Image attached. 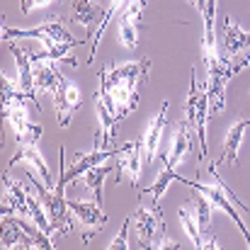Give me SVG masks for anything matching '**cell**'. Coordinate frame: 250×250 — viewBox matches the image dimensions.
Here are the masks:
<instances>
[{"label": "cell", "mask_w": 250, "mask_h": 250, "mask_svg": "<svg viewBox=\"0 0 250 250\" xmlns=\"http://www.w3.org/2000/svg\"><path fill=\"white\" fill-rule=\"evenodd\" d=\"M250 49V32L243 29L233 17L224 22V56H236Z\"/></svg>", "instance_id": "obj_18"}, {"label": "cell", "mask_w": 250, "mask_h": 250, "mask_svg": "<svg viewBox=\"0 0 250 250\" xmlns=\"http://www.w3.org/2000/svg\"><path fill=\"white\" fill-rule=\"evenodd\" d=\"M95 112H97V134H95V148H114V134L119 119L112 114L109 104L100 92H95Z\"/></svg>", "instance_id": "obj_12"}, {"label": "cell", "mask_w": 250, "mask_h": 250, "mask_svg": "<svg viewBox=\"0 0 250 250\" xmlns=\"http://www.w3.org/2000/svg\"><path fill=\"white\" fill-rule=\"evenodd\" d=\"M151 248H172V250H177L180 246H177L175 241H170V238L166 236V231H163V236H161L158 241H153V246H151Z\"/></svg>", "instance_id": "obj_31"}, {"label": "cell", "mask_w": 250, "mask_h": 250, "mask_svg": "<svg viewBox=\"0 0 250 250\" xmlns=\"http://www.w3.org/2000/svg\"><path fill=\"white\" fill-rule=\"evenodd\" d=\"M39 39L42 44H61V42H78L71 37V32L66 29L61 17L46 20L32 29H12V27H2V39Z\"/></svg>", "instance_id": "obj_4"}, {"label": "cell", "mask_w": 250, "mask_h": 250, "mask_svg": "<svg viewBox=\"0 0 250 250\" xmlns=\"http://www.w3.org/2000/svg\"><path fill=\"white\" fill-rule=\"evenodd\" d=\"M129 224H131V216L122 224V229H119V233H117V238L107 246L109 250H126L129 248V243H126V233H129Z\"/></svg>", "instance_id": "obj_29"}, {"label": "cell", "mask_w": 250, "mask_h": 250, "mask_svg": "<svg viewBox=\"0 0 250 250\" xmlns=\"http://www.w3.org/2000/svg\"><path fill=\"white\" fill-rule=\"evenodd\" d=\"M27 192L17 180L7 177V170L2 172V216L5 214H17L27 216Z\"/></svg>", "instance_id": "obj_14"}, {"label": "cell", "mask_w": 250, "mask_h": 250, "mask_svg": "<svg viewBox=\"0 0 250 250\" xmlns=\"http://www.w3.org/2000/svg\"><path fill=\"white\" fill-rule=\"evenodd\" d=\"M49 2H56V0H20V10L27 15V12H32L34 7H42V5H49Z\"/></svg>", "instance_id": "obj_30"}, {"label": "cell", "mask_w": 250, "mask_h": 250, "mask_svg": "<svg viewBox=\"0 0 250 250\" xmlns=\"http://www.w3.org/2000/svg\"><path fill=\"white\" fill-rule=\"evenodd\" d=\"M148 68H151L148 59L129 61V63H107L100 68L97 92L104 97V102L109 104L112 114L119 122L139 107V92L148 78Z\"/></svg>", "instance_id": "obj_1"}, {"label": "cell", "mask_w": 250, "mask_h": 250, "mask_svg": "<svg viewBox=\"0 0 250 250\" xmlns=\"http://www.w3.org/2000/svg\"><path fill=\"white\" fill-rule=\"evenodd\" d=\"M81 44H85V39H78V42H61V44H44L42 49L29 51V56H32L34 63H37V61H61V59H68L71 66H78V61L71 56V49H73V46H81Z\"/></svg>", "instance_id": "obj_21"}, {"label": "cell", "mask_w": 250, "mask_h": 250, "mask_svg": "<svg viewBox=\"0 0 250 250\" xmlns=\"http://www.w3.org/2000/svg\"><path fill=\"white\" fill-rule=\"evenodd\" d=\"M27 177L32 182V189L37 192V197L42 199L49 219H51V226H54V233H71V207H68V199L63 197V189H66V177L63 172L59 175V182L51 187H42V182L37 180V172L32 167H27Z\"/></svg>", "instance_id": "obj_2"}, {"label": "cell", "mask_w": 250, "mask_h": 250, "mask_svg": "<svg viewBox=\"0 0 250 250\" xmlns=\"http://www.w3.org/2000/svg\"><path fill=\"white\" fill-rule=\"evenodd\" d=\"M189 146H192V126L187 124V119L185 122H180L177 124V129H175V136H172V148H170V156H167V163L175 167L185 156H187V151H189Z\"/></svg>", "instance_id": "obj_24"}, {"label": "cell", "mask_w": 250, "mask_h": 250, "mask_svg": "<svg viewBox=\"0 0 250 250\" xmlns=\"http://www.w3.org/2000/svg\"><path fill=\"white\" fill-rule=\"evenodd\" d=\"M42 134H44V129L39 124H32L29 122L20 131H15V139H17V146H37L39 139H42Z\"/></svg>", "instance_id": "obj_28"}, {"label": "cell", "mask_w": 250, "mask_h": 250, "mask_svg": "<svg viewBox=\"0 0 250 250\" xmlns=\"http://www.w3.org/2000/svg\"><path fill=\"white\" fill-rule=\"evenodd\" d=\"M131 224L136 226L139 246H141V248H151L156 233L166 229L163 209H161V207H153V209H144V207H139V209L134 211V216H131Z\"/></svg>", "instance_id": "obj_8"}, {"label": "cell", "mask_w": 250, "mask_h": 250, "mask_svg": "<svg viewBox=\"0 0 250 250\" xmlns=\"http://www.w3.org/2000/svg\"><path fill=\"white\" fill-rule=\"evenodd\" d=\"M182 185H192L199 194H204L214 207H219V209H224L231 219H233V224L241 229V233H243V238H246V246L250 248V233L248 229H246V224H243V219H241V214L236 211V207H233V202H231V197L219 187V185H202V182H194V180H182Z\"/></svg>", "instance_id": "obj_9"}, {"label": "cell", "mask_w": 250, "mask_h": 250, "mask_svg": "<svg viewBox=\"0 0 250 250\" xmlns=\"http://www.w3.org/2000/svg\"><path fill=\"white\" fill-rule=\"evenodd\" d=\"M187 2H192V5L197 7V12L204 15V10H207V0H187Z\"/></svg>", "instance_id": "obj_32"}, {"label": "cell", "mask_w": 250, "mask_h": 250, "mask_svg": "<svg viewBox=\"0 0 250 250\" xmlns=\"http://www.w3.org/2000/svg\"><path fill=\"white\" fill-rule=\"evenodd\" d=\"M2 248H22V250H32L37 248L34 238L20 226L15 214H5L2 216Z\"/></svg>", "instance_id": "obj_16"}, {"label": "cell", "mask_w": 250, "mask_h": 250, "mask_svg": "<svg viewBox=\"0 0 250 250\" xmlns=\"http://www.w3.org/2000/svg\"><path fill=\"white\" fill-rule=\"evenodd\" d=\"M246 126H250V119H243V122L231 124V129L226 131V139H224V151H221V158H219V163H214V166H221V163L238 166V153H241V141H243Z\"/></svg>", "instance_id": "obj_19"}, {"label": "cell", "mask_w": 250, "mask_h": 250, "mask_svg": "<svg viewBox=\"0 0 250 250\" xmlns=\"http://www.w3.org/2000/svg\"><path fill=\"white\" fill-rule=\"evenodd\" d=\"M177 216H180V221H182V226H185L187 236L192 238L194 248H214V250L221 248V246L216 243V238H214V236H211V238H207V236L202 233V229H199V224H197V219H194V211H192V209H180V211H177Z\"/></svg>", "instance_id": "obj_23"}, {"label": "cell", "mask_w": 250, "mask_h": 250, "mask_svg": "<svg viewBox=\"0 0 250 250\" xmlns=\"http://www.w3.org/2000/svg\"><path fill=\"white\" fill-rule=\"evenodd\" d=\"M144 7H146V0H129L126 7L117 15L119 42H122L129 51L139 49V22H141Z\"/></svg>", "instance_id": "obj_6"}, {"label": "cell", "mask_w": 250, "mask_h": 250, "mask_svg": "<svg viewBox=\"0 0 250 250\" xmlns=\"http://www.w3.org/2000/svg\"><path fill=\"white\" fill-rule=\"evenodd\" d=\"M122 151V146H114V148H92L90 153H78L76 158H73V163L68 166L66 170V163H63V148L59 151V163H61V172H63V177H66V182H73L76 177H81L85 175L90 167L95 166H102V163H107V161H112L117 153Z\"/></svg>", "instance_id": "obj_5"}, {"label": "cell", "mask_w": 250, "mask_h": 250, "mask_svg": "<svg viewBox=\"0 0 250 250\" xmlns=\"http://www.w3.org/2000/svg\"><path fill=\"white\" fill-rule=\"evenodd\" d=\"M68 207H71V211L83 221V243L87 246V243L107 226V214L100 209L97 202H76V199H71Z\"/></svg>", "instance_id": "obj_10"}, {"label": "cell", "mask_w": 250, "mask_h": 250, "mask_svg": "<svg viewBox=\"0 0 250 250\" xmlns=\"http://www.w3.org/2000/svg\"><path fill=\"white\" fill-rule=\"evenodd\" d=\"M185 119L192 126L197 141H199V158H207V119H209V95L207 87L197 83L194 68L189 73V92L185 102Z\"/></svg>", "instance_id": "obj_3"}, {"label": "cell", "mask_w": 250, "mask_h": 250, "mask_svg": "<svg viewBox=\"0 0 250 250\" xmlns=\"http://www.w3.org/2000/svg\"><path fill=\"white\" fill-rule=\"evenodd\" d=\"M117 158V156H114ZM107 161V163H102V166H95L90 167L87 172L83 175V185L95 194V202L97 204H102V182H104V177L112 172V170H117V161Z\"/></svg>", "instance_id": "obj_25"}, {"label": "cell", "mask_w": 250, "mask_h": 250, "mask_svg": "<svg viewBox=\"0 0 250 250\" xmlns=\"http://www.w3.org/2000/svg\"><path fill=\"white\" fill-rule=\"evenodd\" d=\"M166 122H167V102L161 104V112L148 122L144 136H141V144H144V163L151 166L158 156H161V141H163V134H166Z\"/></svg>", "instance_id": "obj_11"}, {"label": "cell", "mask_w": 250, "mask_h": 250, "mask_svg": "<svg viewBox=\"0 0 250 250\" xmlns=\"http://www.w3.org/2000/svg\"><path fill=\"white\" fill-rule=\"evenodd\" d=\"M204 39H202V49H204V61L207 66L214 63L221 51L216 46V0H207V10H204Z\"/></svg>", "instance_id": "obj_17"}, {"label": "cell", "mask_w": 250, "mask_h": 250, "mask_svg": "<svg viewBox=\"0 0 250 250\" xmlns=\"http://www.w3.org/2000/svg\"><path fill=\"white\" fill-rule=\"evenodd\" d=\"M102 17H104V12L95 5V0H73V20L76 22H81L85 29V39L87 37H95V24L100 27V22H102Z\"/></svg>", "instance_id": "obj_20"}, {"label": "cell", "mask_w": 250, "mask_h": 250, "mask_svg": "<svg viewBox=\"0 0 250 250\" xmlns=\"http://www.w3.org/2000/svg\"><path fill=\"white\" fill-rule=\"evenodd\" d=\"M7 49H10V54H12V56H15V61H17V87H20L24 95H29L34 102H37L34 61H32L29 51H27V49H22V46H17L15 42H10V44H7Z\"/></svg>", "instance_id": "obj_13"}, {"label": "cell", "mask_w": 250, "mask_h": 250, "mask_svg": "<svg viewBox=\"0 0 250 250\" xmlns=\"http://www.w3.org/2000/svg\"><path fill=\"white\" fill-rule=\"evenodd\" d=\"M66 78L61 76V71L56 68L54 61H37L34 63V85H37V92H54V87L63 83Z\"/></svg>", "instance_id": "obj_22"}, {"label": "cell", "mask_w": 250, "mask_h": 250, "mask_svg": "<svg viewBox=\"0 0 250 250\" xmlns=\"http://www.w3.org/2000/svg\"><path fill=\"white\" fill-rule=\"evenodd\" d=\"M192 209H194V219H197L202 233L207 236V229H209V224H211V202L202 194V197L192 199Z\"/></svg>", "instance_id": "obj_27"}, {"label": "cell", "mask_w": 250, "mask_h": 250, "mask_svg": "<svg viewBox=\"0 0 250 250\" xmlns=\"http://www.w3.org/2000/svg\"><path fill=\"white\" fill-rule=\"evenodd\" d=\"M161 158H163V170H161L158 180H156L153 185H148V187H146V192L153 197V207H161V197H163V192L167 189V185H170L172 180H180V182L185 180L182 175H177V172H175V167L167 163V156L163 153V151H161Z\"/></svg>", "instance_id": "obj_26"}, {"label": "cell", "mask_w": 250, "mask_h": 250, "mask_svg": "<svg viewBox=\"0 0 250 250\" xmlns=\"http://www.w3.org/2000/svg\"><path fill=\"white\" fill-rule=\"evenodd\" d=\"M141 153H144V144L141 141H129L122 146V151L117 153V175L114 182H122V177L126 175L131 187L139 192V180H141Z\"/></svg>", "instance_id": "obj_7"}, {"label": "cell", "mask_w": 250, "mask_h": 250, "mask_svg": "<svg viewBox=\"0 0 250 250\" xmlns=\"http://www.w3.org/2000/svg\"><path fill=\"white\" fill-rule=\"evenodd\" d=\"M20 161H24L27 166L32 167L44 182H46V187H51V185H56L54 182V177H51V170H49V163L44 161V156L39 153V148L37 146H17V153L7 161V170L12 166H17Z\"/></svg>", "instance_id": "obj_15"}]
</instances>
